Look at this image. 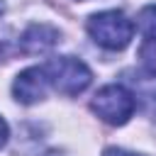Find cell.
<instances>
[{
  "mask_svg": "<svg viewBox=\"0 0 156 156\" xmlns=\"http://www.w3.org/2000/svg\"><path fill=\"white\" fill-rule=\"evenodd\" d=\"M90 39L107 51H122L134 37V22L119 10H105L88 17L85 24Z\"/></svg>",
  "mask_w": 156,
  "mask_h": 156,
  "instance_id": "6da1fadb",
  "label": "cell"
},
{
  "mask_svg": "<svg viewBox=\"0 0 156 156\" xmlns=\"http://www.w3.org/2000/svg\"><path fill=\"white\" fill-rule=\"evenodd\" d=\"M44 73L49 78V85H54L61 95H68V98L83 93L93 80L90 68L76 56L51 58L49 63H44Z\"/></svg>",
  "mask_w": 156,
  "mask_h": 156,
  "instance_id": "7a4b0ae2",
  "label": "cell"
},
{
  "mask_svg": "<svg viewBox=\"0 0 156 156\" xmlns=\"http://www.w3.org/2000/svg\"><path fill=\"white\" fill-rule=\"evenodd\" d=\"M90 107L102 122H107L112 127H122L134 115L136 98L124 85H105L95 93V98L90 100Z\"/></svg>",
  "mask_w": 156,
  "mask_h": 156,
  "instance_id": "3957f363",
  "label": "cell"
},
{
  "mask_svg": "<svg viewBox=\"0 0 156 156\" xmlns=\"http://www.w3.org/2000/svg\"><path fill=\"white\" fill-rule=\"evenodd\" d=\"M46 88H49V78L44 73V66H32L17 73L12 83V95L22 105H34L46 98Z\"/></svg>",
  "mask_w": 156,
  "mask_h": 156,
  "instance_id": "277c9868",
  "label": "cell"
},
{
  "mask_svg": "<svg viewBox=\"0 0 156 156\" xmlns=\"http://www.w3.org/2000/svg\"><path fill=\"white\" fill-rule=\"evenodd\" d=\"M61 41V32L46 22L29 24L20 37V49L24 54H46Z\"/></svg>",
  "mask_w": 156,
  "mask_h": 156,
  "instance_id": "5b68a950",
  "label": "cell"
},
{
  "mask_svg": "<svg viewBox=\"0 0 156 156\" xmlns=\"http://www.w3.org/2000/svg\"><path fill=\"white\" fill-rule=\"evenodd\" d=\"M136 27L146 39H156V2L146 5L136 15Z\"/></svg>",
  "mask_w": 156,
  "mask_h": 156,
  "instance_id": "8992f818",
  "label": "cell"
},
{
  "mask_svg": "<svg viewBox=\"0 0 156 156\" xmlns=\"http://www.w3.org/2000/svg\"><path fill=\"white\" fill-rule=\"evenodd\" d=\"M139 58L144 63V68L149 71V76L156 78V39H146L139 49Z\"/></svg>",
  "mask_w": 156,
  "mask_h": 156,
  "instance_id": "52a82bcc",
  "label": "cell"
},
{
  "mask_svg": "<svg viewBox=\"0 0 156 156\" xmlns=\"http://www.w3.org/2000/svg\"><path fill=\"white\" fill-rule=\"evenodd\" d=\"M105 156H146V154H134V151H127L119 146H110V149H105Z\"/></svg>",
  "mask_w": 156,
  "mask_h": 156,
  "instance_id": "ba28073f",
  "label": "cell"
},
{
  "mask_svg": "<svg viewBox=\"0 0 156 156\" xmlns=\"http://www.w3.org/2000/svg\"><path fill=\"white\" fill-rule=\"evenodd\" d=\"M7 136H10V132H7V124H5V119L0 117V149L5 146V141H7Z\"/></svg>",
  "mask_w": 156,
  "mask_h": 156,
  "instance_id": "9c48e42d",
  "label": "cell"
},
{
  "mask_svg": "<svg viewBox=\"0 0 156 156\" xmlns=\"http://www.w3.org/2000/svg\"><path fill=\"white\" fill-rule=\"evenodd\" d=\"M41 156H61L58 151H46V154H41Z\"/></svg>",
  "mask_w": 156,
  "mask_h": 156,
  "instance_id": "30bf717a",
  "label": "cell"
},
{
  "mask_svg": "<svg viewBox=\"0 0 156 156\" xmlns=\"http://www.w3.org/2000/svg\"><path fill=\"white\" fill-rule=\"evenodd\" d=\"M2 56H5V46L0 44V61H2Z\"/></svg>",
  "mask_w": 156,
  "mask_h": 156,
  "instance_id": "8fae6325",
  "label": "cell"
},
{
  "mask_svg": "<svg viewBox=\"0 0 156 156\" xmlns=\"http://www.w3.org/2000/svg\"><path fill=\"white\" fill-rule=\"evenodd\" d=\"M2 12H5V5H2V0H0V15H2Z\"/></svg>",
  "mask_w": 156,
  "mask_h": 156,
  "instance_id": "7c38bea8",
  "label": "cell"
}]
</instances>
